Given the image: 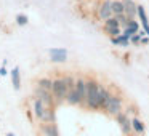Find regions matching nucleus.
<instances>
[{"instance_id":"obj_22","label":"nucleus","mask_w":149,"mask_h":136,"mask_svg":"<svg viewBox=\"0 0 149 136\" xmlns=\"http://www.w3.org/2000/svg\"><path fill=\"white\" fill-rule=\"evenodd\" d=\"M15 21H16V24H18V26H26V24L29 23V18H27L26 15L19 13V15H16V18H15Z\"/></svg>"},{"instance_id":"obj_29","label":"nucleus","mask_w":149,"mask_h":136,"mask_svg":"<svg viewBox=\"0 0 149 136\" xmlns=\"http://www.w3.org/2000/svg\"><path fill=\"white\" fill-rule=\"evenodd\" d=\"M7 136H16V135H15V133H8Z\"/></svg>"},{"instance_id":"obj_26","label":"nucleus","mask_w":149,"mask_h":136,"mask_svg":"<svg viewBox=\"0 0 149 136\" xmlns=\"http://www.w3.org/2000/svg\"><path fill=\"white\" fill-rule=\"evenodd\" d=\"M144 32H138V34H135V35H132L130 37V42L132 43H138V42H141V35Z\"/></svg>"},{"instance_id":"obj_3","label":"nucleus","mask_w":149,"mask_h":136,"mask_svg":"<svg viewBox=\"0 0 149 136\" xmlns=\"http://www.w3.org/2000/svg\"><path fill=\"white\" fill-rule=\"evenodd\" d=\"M32 96H34V98H39V99L42 101V103L45 104L47 107H56V101H55V98H53V93H52V91L43 90V88H40V87H37V85H36Z\"/></svg>"},{"instance_id":"obj_13","label":"nucleus","mask_w":149,"mask_h":136,"mask_svg":"<svg viewBox=\"0 0 149 136\" xmlns=\"http://www.w3.org/2000/svg\"><path fill=\"white\" fill-rule=\"evenodd\" d=\"M138 18H139V21H141V24H143L144 34H148V37H149V21H148V16H146L144 8H143L141 5H138Z\"/></svg>"},{"instance_id":"obj_6","label":"nucleus","mask_w":149,"mask_h":136,"mask_svg":"<svg viewBox=\"0 0 149 136\" xmlns=\"http://www.w3.org/2000/svg\"><path fill=\"white\" fill-rule=\"evenodd\" d=\"M45 109H47L45 104H43L42 101L39 99V98H34V96H32V112H34V117H36L37 120H40V122L43 120Z\"/></svg>"},{"instance_id":"obj_8","label":"nucleus","mask_w":149,"mask_h":136,"mask_svg":"<svg viewBox=\"0 0 149 136\" xmlns=\"http://www.w3.org/2000/svg\"><path fill=\"white\" fill-rule=\"evenodd\" d=\"M52 62H66L68 61V50L66 48H52L50 50Z\"/></svg>"},{"instance_id":"obj_11","label":"nucleus","mask_w":149,"mask_h":136,"mask_svg":"<svg viewBox=\"0 0 149 136\" xmlns=\"http://www.w3.org/2000/svg\"><path fill=\"white\" fill-rule=\"evenodd\" d=\"M66 103L71 104V106H82V99H80V94L77 93L75 88L68 91V96H66Z\"/></svg>"},{"instance_id":"obj_4","label":"nucleus","mask_w":149,"mask_h":136,"mask_svg":"<svg viewBox=\"0 0 149 136\" xmlns=\"http://www.w3.org/2000/svg\"><path fill=\"white\" fill-rule=\"evenodd\" d=\"M104 110H106L109 115H114V117H116L117 114H120L122 112V98H120L119 94H112L109 104L104 107Z\"/></svg>"},{"instance_id":"obj_12","label":"nucleus","mask_w":149,"mask_h":136,"mask_svg":"<svg viewBox=\"0 0 149 136\" xmlns=\"http://www.w3.org/2000/svg\"><path fill=\"white\" fill-rule=\"evenodd\" d=\"M40 130H42V133H43L45 136H59L56 123H42Z\"/></svg>"},{"instance_id":"obj_5","label":"nucleus","mask_w":149,"mask_h":136,"mask_svg":"<svg viewBox=\"0 0 149 136\" xmlns=\"http://www.w3.org/2000/svg\"><path fill=\"white\" fill-rule=\"evenodd\" d=\"M116 120H117V123H119V126H120V130H122L123 135L130 136V133L133 131L132 119H128V115H127L125 112H120V114H117V115H116Z\"/></svg>"},{"instance_id":"obj_10","label":"nucleus","mask_w":149,"mask_h":136,"mask_svg":"<svg viewBox=\"0 0 149 136\" xmlns=\"http://www.w3.org/2000/svg\"><path fill=\"white\" fill-rule=\"evenodd\" d=\"M75 90H77L79 94H80L82 106H85V104H87V78L79 77L77 80H75Z\"/></svg>"},{"instance_id":"obj_18","label":"nucleus","mask_w":149,"mask_h":136,"mask_svg":"<svg viewBox=\"0 0 149 136\" xmlns=\"http://www.w3.org/2000/svg\"><path fill=\"white\" fill-rule=\"evenodd\" d=\"M55 119H56V115H55V107H47L42 123H55Z\"/></svg>"},{"instance_id":"obj_1","label":"nucleus","mask_w":149,"mask_h":136,"mask_svg":"<svg viewBox=\"0 0 149 136\" xmlns=\"http://www.w3.org/2000/svg\"><path fill=\"white\" fill-rule=\"evenodd\" d=\"M85 107L91 110L101 109V85L96 80H87V104Z\"/></svg>"},{"instance_id":"obj_16","label":"nucleus","mask_w":149,"mask_h":136,"mask_svg":"<svg viewBox=\"0 0 149 136\" xmlns=\"http://www.w3.org/2000/svg\"><path fill=\"white\" fill-rule=\"evenodd\" d=\"M111 42H112L114 45H119V46H128L130 37L125 35V34H120V35H117V37H112V39H111Z\"/></svg>"},{"instance_id":"obj_27","label":"nucleus","mask_w":149,"mask_h":136,"mask_svg":"<svg viewBox=\"0 0 149 136\" xmlns=\"http://www.w3.org/2000/svg\"><path fill=\"white\" fill-rule=\"evenodd\" d=\"M7 74H8V71L5 69V66H2V67H0V77H3V75H7Z\"/></svg>"},{"instance_id":"obj_15","label":"nucleus","mask_w":149,"mask_h":136,"mask_svg":"<svg viewBox=\"0 0 149 136\" xmlns=\"http://www.w3.org/2000/svg\"><path fill=\"white\" fill-rule=\"evenodd\" d=\"M138 29H139V24L136 23L135 19H130L128 24H127V27H123V34L132 37V35H135V34H138Z\"/></svg>"},{"instance_id":"obj_28","label":"nucleus","mask_w":149,"mask_h":136,"mask_svg":"<svg viewBox=\"0 0 149 136\" xmlns=\"http://www.w3.org/2000/svg\"><path fill=\"white\" fill-rule=\"evenodd\" d=\"M141 43H149V37H143V39H141Z\"/></svg>"},{"instance_id":"obj_21","label":"nucleus","mask_w":149,"mask_h":136,"mask_svg":"<svg viewBox=\"0 0 149 136\" xmlns=\"http://www.w3.org/2000/svg\"><path fill=\"white\" fill-rule=\"evenodd\" d=\"M111 27H120V24H119L116 16H111L109 19L104 21V29H111Z\"/></svg>"},{"instance_id":"obj_2","label":"nucleus","mask_w":149,"mask_h":136,"mask_svg":"<svg viewBox=\"0 0 149 136\" xmlns=\"http://www.w3.org/2000/svg\"><path fill=\"white\" fill-rule=\"evenodd\" d=\"M68 85L64 82V77H56L53 78V88H52V93H53V98L56 101V106L66 101V96H68Z\"/></svg>"},{"instance_id":"obj_14","label":"nucleus","mask_w":149,"mask_h":136,"mask_svg":"<svg viewBox=\"0 0 149 136\" xmlns=\"http://www.w3.org/2000/svg\"><path fill=\"white\" fill-rule=\"evenodd\" d=\"M11 75V83H13V88L15 90H19L21 88V72H19V67H13V71L10 72Z\"/></svg>"},{"instance_id":"obj_9","label":"nucleus","mask_w":149,"mask_h":136,"mask_svg":"<svg viewBox=\"0 0 149 136\" xmlns=\"http://www.w3.org/2000/svg\"><path fill=\"white\" fill-rule=\"evenodd\" d=\"M122 3H123V8H125L123 13L127 15V18L128 19H135L138 16V5L133 0H122Z\"/></svg>"},{"instance_id":"obj_20","label":"nucleus","mask_w":149,"mask_h":136,"mask_svg":"<svg viewBox=\"0 0 149 136\" xmlns=\"http://www.w3.org/2000/svg\"><path fill=\"white\" fill-rule=\"evenodd\" d=\"M125 8H123L122 0H112V15L114 16H119V15H123Z\"/></svg>"},{"instance_id":"obj_23","label":"nucleus","mask_w":149,"mask_h":136,"mask_svg":"<svg viewBox=\"0 0 149 136\" xmlns=\"http://www.w3.org/2000/svg\"><path fill=\"white\" fill-rule=\"evenodd\" d=\"M107 32V35L111 37V39H112V37H117V35H120V34H122V29H120V27H111V29H104Z\"/></svg>"},{"instance_id":"obj_19","label":"nucleus","mask_w":149,"mask_h":136,"mask_svg":"<svg viewBox=\"0 0 149 136\" xmlns=\"http://www.w3.org/2000/svg\"><path fill=\"white\" fill-rule=\"evenodd\" d=\"M132 128H133V131H135V133L141 135V133H144V123H143L138 117H133V119H132Z\"/></svg>"},{"instance_id":"obj_7","label":"nucleus","mask_w":149,"mask_h":136,"mask_svg":"<svg viewBox=\"0 0 149 136\" xmlns=\"http://www.w3.org/2000/svg\"><path fill=\"white\" fill-rule=\"evenodd\" d=\"M98 16L103 21H106L111 16H114L112 15V0H104L103 3H101V7L98 8Z\"/></svg>"},{"instance_id":"obj_25","label":"nucleus","mask_w":149,"mask_h":136,"mask_svg":"<svg viewBox=\"0 0 149 136\" xmlns=\"http://www.w3.org/2000/svg\"><path fill=\"white\" fill-rule=\"evenodd\" d=\"M117 18V21H119V24H120V26H122V29H123V27H127V24H128V18H127V15L125 13H123V15H119V16H116Z\"/></svg>"},{"instance_id":"obj_24","label":"nucleus","mask_w":149,"mask_h":136,"mask_svg":"<svg viewBox=\"0 0 149 136\" xmlns=\"http://www.w3.org/2000/svg\"><path fill=\"white\" fill-rule=\"evenodd\" d=\"M75 80H77V78H74L72 75H64V82H66V85H68L69 90L75 88Z\"/></svg>"},{"instance_id":"obj_17","label":"nucleus","mask_w":149,"mask_h":136,"mask_svg":"<svg viewBox=\"0 0 149 136\" xmlns=\"http://www.w3.org/2000/svg\"><path fill=\"white\" fill-rule=\"evenodd\" d=\"M37 87L43 88V90L52 91V88H53V78H48V77H42V78H39V80H37Z\"/></svg>"}]
</instances>
